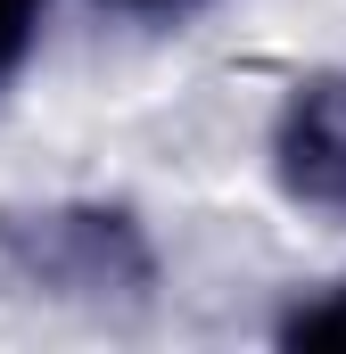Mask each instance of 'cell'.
Listing matches in <instances>:
<instances>
[{
  "label": "cell",
  "instance_id": "obj_1",
  "mask_svg": "<svg viewBox=\"0 0 346 354\" xmlns=\"http://www.w3.org/2000/svg\"><path fill=\"white\" fill-rule=\"evenodd\" d=\"M0 264L33 297L83 305V313H132L157 297V248L132 206H8L0 214Z\"/></svg>",
  "mask_w": 346,
  "mask_h": 354
},
{
  "label": "cell",
  "instance_id": "obj_5",
  "mask_svg": "<svg viewBox=\"0 0 346 354\" xmlns=\"http://www.w3.org/2000/svg\"><path fill=\"white\" fill-rule=\"evenodd\" d=\"M99 8H116V17H132V25H181V17H198L206 0H99Z\"/></svg>",
  "mask_w": 346,
  "mask_h": 354
},
{
  "label": "cell",
  "instance_id": "obj_2",
  "mask_svg": "<svg viewBox=\"0 0 346 354\" xmlns=\"http://www.w3.org/2000/svg\"><path fill=\"white\" fill-rule=\"evenodd\" d=\"M272 181L346 223V75H305L272 115Z\"/></svg>",
  "mask_w": 346,
  "mask_h": 354
},
{
  "label": "cell",
  "instance_id": "obj_4",
  "mask_svg": "<svg viewBox=\"0 0 346 354\" xmlns=\"http://www.w3.org/2000/svg\"><path fill=\"white\" fill-rule=\"evenodd\" d=\"M42 17H50V0H0V91L17 83V66H25V50H33V33H42Z\"/></svg>",
  "mask_w": 346,
  "mask_h": 354
},
{
  "label": "cell",
  "instance_id": "obj_3",
  "mask_svg": "<svg viewBox=\"0 0 346 354\" xmlns=\"http://www.w3.org/2000/svg\"><path fill=\"white\" fill-rule=\"evenodd\" d=\"M280 346H346V280H330L322 297H297L280 313Z\"/></svg>",
  "mask_w": 346,
  "mask_h": 354
}]
</instances>
